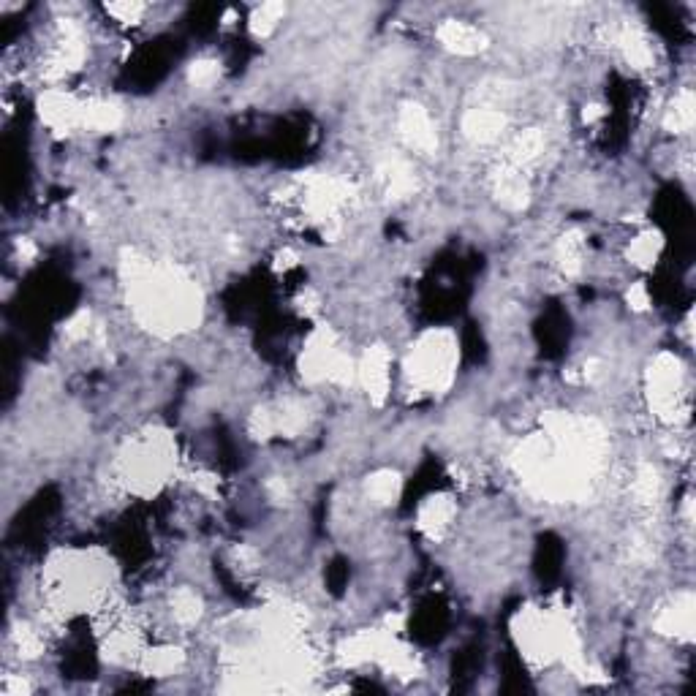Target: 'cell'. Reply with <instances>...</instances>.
Masks as SVG:
<instances>
[{
    "instance_id": "3957f363",
    "label": "cell",
    "mask_w": 696,
    "mask_h": 696,
    "mask_svg": "<svg viewBox=\"0 0 696 696\" xmlns=\"http://www.w3.org/2000/svg\"><path fill=\"white\" fill-rule=\"evenodd\" d=\"M457 340L449 329H433L416 340L406 357V378L419 392H441L455 378Z\"/></svg>"
},
{
    "instance_id": "9a60e30c",
    "label": "cell",
    "mask_w": 696,
    "mask_h": 696,
    "mask_svg": "<svg viewBox=\"0 0 696 696\" xmlns=\"http://www.w3.org/2000/svg\"><path fill=\"white\" fill-rule=\"evenodd\" d=\"M626 300L634 310H648L650 308V294L645 283H631V289L626 291Z\"/></svg>"
},
{
    "instance_id": "6da1fadb",
    "label": "cell",
    "mask_w": 696,
    "mask_h": 696,
    "mask_svg": "<svg viewBox=\"0 0 696 696\" xmlns=\"http://www.w3.org/2000/svg\"><path fill=\"white\" fill-rule=\"evenodd\" d=\"M128 302L136 319L161 335H177L199 324L202 294L177 267H158L150 261L128 264Z\"/></svg>"
},
{
    "instance_id": "52a82bcc",
    "label": "cell",
    "mask_w": 696,
    "mask_h": 696,
    "mask_svg": "<svg viewBox=\"0 0 696 696\" xmlns=\"http://www.w3.org/2000/svg\"><path fill=\"white\" fill-rule=\"evenodd\" d=\"M506 131V115L498 112V109L482 107L471 109L468 115L463 117V134L476 142V145H490V142H498Z\"/></svg>"
},
{
    "instance_id": "4fadbf2b",
    "label": "cell",
    "mask_w": 696,
    "mask_h": 696,
    "mask_svg": "<svg viewBox=\"0 0 696 696\" xmlns=\"http://www.w3.org/2000/svg\"><path fill=\"white\" fill-rule=\"evenodd\" d=\"M283 17H286V6H281V3H264V6H259L251 17L253 36H261V39L270 36L272 30L281 25Z\"/></svg>"
},
{
    "instance_id": "5b68a950",
    "label": "cell",
    "mask_w": 696,
    "mask_h": 696,
    "mask_svg": "<svg viewBox=\"0 0 696 696\" xmlns=\"http://www.w3.org/2000/svg\"><path fill=\"white\" fill-rule=\"evenodd\" d=\"M656 631L672 639L694 637V596L688 590L661 607L656 615Z\"/></svg>"
},
{
    "instance_id": "ba28073f",
    "label": "cell",
    "mask_w": 696,
    "mask_h": 696,
    "mask_svg": "<svg viewBox=\"0 0 696 696\" xmlns=\"http://www.w3.org/2000/svg\"><path fill=\"white\" fill-rule=\"evenodd\" d=\"M457 506L449 495H433L427 498L422 506H419V514H416V525L427 533V536H441L444 531H449V525L455 522Z\"/></svg>"
},
{
    "instance_id": "9c48e42d",
    "label": "cell",
    "mask_w": 696,
    "mask_h": 696,
    "mask_svg": "<svg viewBox=\"0 0 696 696\" xmlns=\"http://www.w3.org/2000/svg\"><path fill=\"white\" fill-rule=\"evenodd\" d=\"M169 609H172V618L177 626L191 629L202 618V596L194 588H177L172 593V599H169Z\"/></svg>"
},
{
    "instance_id": "277c9868",
    "label": "cell",
    "mask_w": 696,
    "mask_h": 696,
    "mask_svg": "<svg viewBox=\"0 0 696 696\" xmlns=\"http://www.w3.org/2000/svg\"><path fill=\"white\" fill-rule=\"evenodd\" d=\"M397 134L403 136V142H406L411 150H416V153H435V147H438V134H435V126H433V117L427 115L425 107H419V104H406V107H400V115H397Z\"/></svg>"
},
{
    "instance_id": "7c38bea8",
    "label": "cell",
    "mask_w": 696,
    "mask_h": 696,
    "mask_svg": "<svg viewBox=\"0 0 696 696\" xmlns=\"http://www.w3.org/2000/svg\"><path fill=\"white\" fill-rule=\"evenodd\" d=\"M400 487H403V479L395 474V471H378L368 479L365 484V493L376 506H389V503L397 501L400 495Z\"/></svg>"
},
{
    "instance_id": "30bf717a",
    "label": "cell",
    "mask_w": 696,
    "mask_h": 696,
    "mask_svg": "<svg viewBox=\"0 0 696 696\" xmlns=\"http://www.w3.org/2000/svg\"><path fill=\"white\" fill-rule=\"evenodd\" d=\"M664 126L672 134H688L694 128V96H691V90L677 93L675 101L664 109Z\"/></svg>"
},
{
    "instance_id": "7a4b0ae2",
    "label": "cell",
    "mask_w": 696,
    "mask_h": 696,
    "mask_svg": "<svg viewBox=\"0 0 696 696\" xmlns=\"http://www.w3.org/2000/svg\"><path fill=\"white\" fill-rule=\"evenodd\" d=\"M177 463L172 438L166 433H147L128 441L123 455L117 460L120 479L136 490V493H150L158 490L169 479Z\"/></svg>"
},
{
    "instance_id": "8fae6325",
    "label": "cell",
    "mask_w": 696,
    "mask_h": 696,
    "mask_svg": "<svg viewBox=\"0 0 696 696\" xmlns=\"http://www.w3.org/2000/svg\"><path fill=\"white\" fill-rule=\"evenodd\" d=\"M661 251H664V240H661V234L642 232L629 242V261L631 264H637V267H642V270H648V267L656 264Z\"/></svg>"
},
{
    "instance_id": "8992f818",
    "label": "cell",
    "mask_w": 696,
    "mask_h": 696,
    "mask_svg": "<svg viewBox=\"0 0 696 696\" xmlns=\"http://www.w3.org/2000/svg\"><path fill=\"white\" fill-rule=\"evenodd\" d=\"M435 36L441 41V47L455 52V55H479L487 47V36L482 30L463 20H446L438 25Z\"/></svg>"
},
{
    "instance_id": "5bb4252c",
    "label": "cell",
    "mask_w": 696,
    "mask_h": 696,
    "mask_svg": "<svg viewBox=\"0 0 696 696\" xmlns=\"http://www.w3.org/2000/svg\"><path fill=\"white\" fill-rule=\"evenodd\" d=\"M221 77V63L210 58H199L188 66V82L199 90H210Z\"/></svg>"
}]
</instances>
